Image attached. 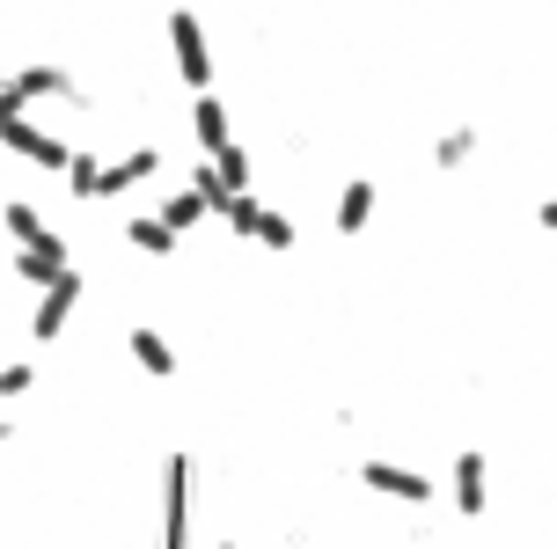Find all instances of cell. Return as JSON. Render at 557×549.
<instances>
[{
  "label": "cell",
  "instance_id": "5bb4252c",
  "mask_svg": "<svg viewBox=\"0 0 557 549\" xmlns=\"http://www.w3.org/2000/svg\"><path fill=\"white\" fill-rule=\"evenodd\" d=\"M206 169H213V176H221V198H227V191H250V184H257L250 154H243V147H235V139H227L221 154H206ZM213 213H221V205H213Z\"/></svg>",
  "mask_w": 557,
  "mask_h": 549
},
{
  "label": "cell",
  "instance_id": "2e32d148",
  "mask_svg": "<svg viewBox=\"0 0 557 549\" xmlns=\"http://www.w3.org/2000/svg\"><path fill=\"white\" fill-rule=\"evenodd\" d=\"M0 220H8V235H15V249H52V242H59L52 227H45V213H37V205H8Z\"/></svg>",
  "mask_w": 557,
  "mask_h": 549
},
{
  "label": "cell",
  "instance_id": "4fadbf2b",
  "mask_svg": "<svg viewBox=\"0 0 557 549\" xmlns=\"http://www.w3.org/2000/svg\"><path fill=\"white\" fill-rule=\"evenodd\" d=\"M125 242H133L139 257H176V242H184V235H176L162 213H139L133 227H125Z\"/></svg>",
  "mask_w": 557,
  "mask_h": 549
},
{
  "label": "cell",
  "instance_id": "9c48e42d",
  "mask_svg": "<svg viewBox=\"0 0 557 549\" xmlns=\"http://www.w3.org/2000/svg\"><path fill=\"white\" fill-rule=\"evenodd\" d=\"M191 139H198V154H221L227 139H235V125H227V103L213 96V88H198V110H191Z\"/></svg>",
  "mask_w": 557,
  "mask_h": 549
},
{
  "label": "cell",
  "instance_id": "9a60e30c",
  "mask_svg": "<svg viewBox=\"0 0 557 549\" xmlns=\"http://www.w3.org/2000/svg\"><path fill=\"white\" fill-rule=\"evenodd\" d=\"M59 272H66V242H52V249H15V278H23V286H52Z\"/></svg>",
  "mask_w": 557,
  "mask_h": 549
},
{
  "label": "cell",
  "instance_id": "3957f363",
  "mask_svg": "<svg viewBox=\"0 0 557 549\" xmlns=\"http://www.w3.org/2000/svg\"><path fill=\"white\" fill-rule=\"evenodd\" d=\"M0 147L23 154V162H37V169H66V162H74V147L52 139L45 125H29V110H23V117H0Z\"/></svg>",
  "mask_w": 557,
  "mask_h": 549
},
{
  "label": "cell",
  "instance_id": "e0dca14e",
  "mask_svg": "<svg viewBox=\"0 0 557 549\" xmlns=\"http://www.w3.org/2000/svg\"><path fill=\"white\" fill-rule=\"evenodd\" d=\"M257 213H264V205H257V191H227L221 198V227H227V235H243V242L257 235Z\"/></svg>",
  "mask_w": 557,
  "mask_h": 549
},
{
  "label": "cell",
  "instance_id": "8992f818",
  "mask_svg": "<svg viewBox=\"0 0 557 549\" xmlns=\"http://www.w3.org/2000/svg\"><path fill=\"white\" fill-rule=\"evenodd\" d=\"M455 513H462V521H484V513H492V462H484V454H455Z\"/></svg>",
  "mask_w": 557,
  "mask_h": 549
},
{
  "label": "cell",
  "instance_id": "52a82bcc",
  "mask_svg": "<svg viewBox=\"0 0 557 549\" xmlns=\"http://www.w3.org/2000/svg\"><path fill=\"white\" fill-rule=\"evenodd\" d=\"M15 88H23L29 103H45V96H52V103H88V88L74 82L66 66H52V59H45V66H23V74H15Z\"/></svg>",
  "mask_w": 557,
  "mask_h": 549
},
{
  "label": "cell",
  "instance_id": "7a4b0ae2",
  "mask_svg": "<svg viewBox=\"0 0 557 549\" xmlns=\"http://www.w3.org/2000/svg\"><path fill=\"white\" fill-rule=\"evenodd\" d=\"M162 542L169 549L191 542V454H169L162 462Z\"/></svg>",
  "mask_w": 557,
  "mask_h": 549
},
{
  "label": "cell",
  "instance_id": "44dd1931",
  "mask_svg": "<svg viewBox=\"0 0 557 549\" xmlns=\"http://www.w3.org/2000/svg\"><path fill=\"white\" fill-rule=\"evenodd\" d=\"M29 388H37V366H29V359L0 366V396H29Z\"/></svg>",
  "mask_w": 557,
  "mask_h": 549
},
{
  "label": "cell",
  "instance_id": "ffe728a7",
  "mask_svg": "<svg viewBox=\"0 0 557 549\" xmlns=\"http://www.w3.org/2000/svg\"><path fill=\"white\" fill-rule=\"evenodd\" d=\"M257 249H294L301 242V235H294V220L286 213H272V205H264V213H257V235H250Z\"/></svg>",
  "mask_w": 557,
  "mask_h": 549
},
{
  "label": "cell",
  "instance_id": "277c9868",
  "mask_svg": "<svg viewBox=\"0 0 557 549\" xmlns=\"http://www.w3.org/2000/svg\"><path fill=\"white\" fill-rule=\"evenodd\" d=\"M82 272H74V264H66V272L52 278V286H45V301H37V315H29V337H37V345H52L59 329L74 323V308H82Z\"/></svg>",
  "mask_w": 557,
  "mask_h": 549
},
{
  "label": "cell",
  "instance_id": "7c38bea8",
  "mask_svg": "<svg viewBox=\"0 0 557 549\" xmlns=\"http://www.w3.org/2000/svg\"><path fill=\"white\" fill-rule=\"evenodd\" d=\"M125 345H133L139 374H154V382H169V374H176V352H169V337H162V329H147V323H139L133 337H125Z\"/></svg>",
  "mask_w": 557,
  "mask_h": 549
},
{
  "label": "cell",
  "instance_id": "30bf717a",
  "mask_svg": "<svg viewBox=\"0 0 557 549\" xmlns=\"http://www.w3.org/2000/svg\"><path fill=\"white\" fill-rule=\"evenodd\" d=\"M374 205H382V191H374L367 176H352V184L337 191V235H367V227H374Z\"/></svg>",
  "mask_w": 557,
  "mask_h": 549
},
{
  "label": "cell",
  "instance_id": "6da1fadb",
  "mask_svg": "<svg viewBox=\"0 0 557 549\" xmlns=\"http://www.w3.org/2000/svg\"><path fill=\"white\" fill-rule=\"evenodd\" d=\"M162 29H169V52H176V74H184L191 88H213V45H206V23H198L191 8H169Z\"/></svg>",
  "mask_w": 557,
  "mask_h": 549
},
{
  "label": "cell",
  "instance_id": "5b68a950",
  "mask_svg": "<svg viewBox=\"0 0 557 549\" xmlns=\"http://www.w3.org/2000/svg\"><path fill=\"white\" fill-rule=\"evenodd\" d=\"M360 484L374 498H404V506H433L441 498V484L425 469H396V462H360Z\"/></svg>",
  "mask_w": 557,
  "mask_h": 549
},
{
  "label": "cell",
  "instance_id": "ac0fdd59",
  "mask_svg": "<svg viewBox=\"0 0 557 549\" xmlns=\"http://www.w3.org/2000/svg\"><path fill=\"white\" fill-rule=\"evenodd\" d=\"M66 191L82 198V205H96V198H103V162H96V154H74V162H66Z\"/></svg>",
  "mask_w": 557,
  "mask_h": 549
},
{
  "label": "cell",
  "instance_id": "8fae6325",
  "mask_svg": "<svg viewBox=\"0 0 557 549\" xmlns=\"http://www.w3.org/2000/svg\"><path fill=\"white\" fill-rule=\"evenodd\" d=\"M154 169H162V147H133L125 162H111V169H103V198H117V191H139V184H147Z\"/></svg>",
  "mask_w": 557,
  "mask_h": 549
},
{
  "label": "cell",
  "instance_id": "ba28073f",
  "mask_svg": "<svg viewBox=\"0 0 557 549\" xmlns=\"http://www.w3.org/2000/svg\"><path fill=\"white\" fill-rule=\"evenodd\" d=\"M162 220L176 227V235H191V227H206V220H221V213H213V198H206V184L191 176V184H176V191L162 198Z\"/></svg>",
  "mask_w": 557,
  "mask_h": 549
},
{
  "label": "cell",
  "instance_id": "7402d4cb",
  "mask_svg": "<svg viewBox=\"0 0 557 549\" xmlns=\"http://www.w3.org/2000/svg\"><path fill=\"white\" fill-rule=\"evenodd\" d=\"M535 227H543V235H557V198H543V205H535Z\"/></svg>",
  "mask_w": 557,
  "mask_h": 549
},
{
  "label": "cell",
  "instance_id": "d6986e66",
  "mask_svg": "<svg viewBox=\"0 0 557 549\" xmlns=\"http://www.w3.org/2000/svg\"><path fill=\"white\" fill-rule=\"evenodd\" d=\"M470 154H476V133H470V125H455V133H441V139H433V169H447V176H455V169L470 162Z\"/></svg>",
  "mask_w": 557,
  "mask_h": 549
}]
</instances>
